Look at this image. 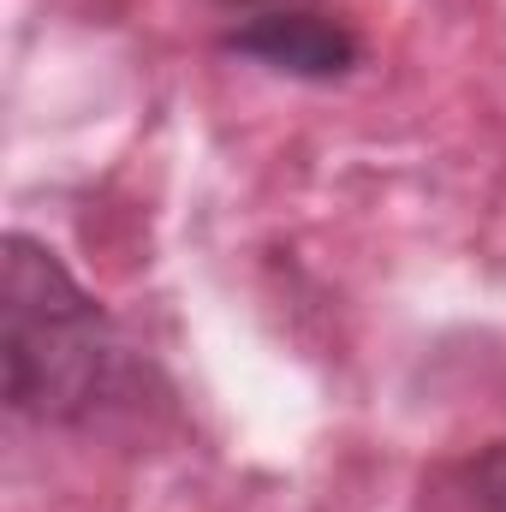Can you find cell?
I'll use <instances>...</instances> for the list:
<instances>
[{
	"label": "cell",
	"instance_id": "6da1fadb",
	"mask_svg": "<svg viewBox=\"0 0 506 512\" xmlns=\"http://www.w3.org/2000/svg\"><path fill=\"white\" fill-rule=\"evenodd\" d=\"M0 358L6 411L42 429H78L120 399L126 346L102 298L60 262L54 245L6 233L0 262Z\"/></svg>",
	"mask_w": 506,
	"mask_h": 512
},
{
	"label": "cell",
	"instance_id": "7a4b0ae2",
	"mask_svg": "<svg viewBox=\"0 0 506 512\" xmlns=\"http://www.w3.org/2000/svg\"><path fill=\"white\" fill-rule=\"evenodd\" d=\"M221 54L292 84H340L364 66V36L328 6H286L233 18L221 30Z\"/></svg>",
	"mask_w": 506,
	"mask_h": 512
},
{
	"label": "cell",
	"instance_id": "3957f363",
	"mask_svg": "<svg viewBox=\"0 0 506 512\" xmlns=\"http://www.w3.org/2000/svg\"><path fill=\"white\" fill-rule=\"evenodd\" d=\"M459 507L465 512H506V441L477 447L459 465Z\"/></svg>",
	"mask_w": 506,
	"mask_h": 512
},
{
	"label": "cell",
	"instance_id": "277c9868",
	"mask_svg": "<svg viewBox=\"0 0 506 512\" xmlns=\"http://www.w3.org/2000/svg\"><path fill=\"white\" fill-rule=\"evenodd\" d=\"M233 18H256V12H286V6H322V0H209Z\"/></svg>",
	"mask_w": 506,
	"mask_h": 512
}]
</instances>
